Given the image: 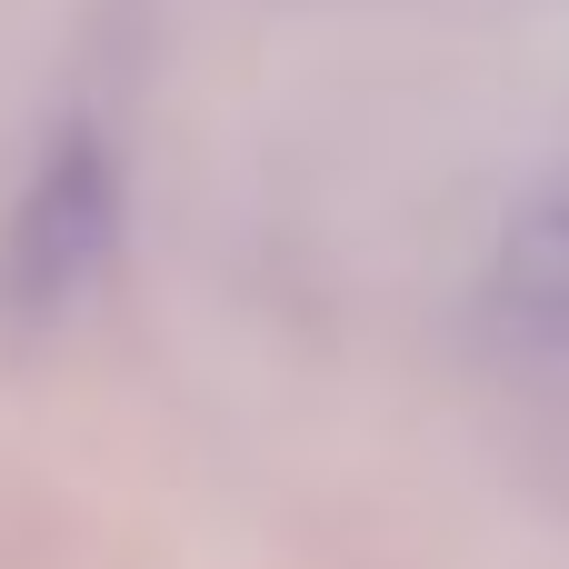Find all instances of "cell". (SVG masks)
<instances>
[{"label": "cell", "mask_w": 569, "mask_h": 569, "mask_svg": "<svg viewBox=\"0 0 569 569\" xmlns=\"http://www.w3.org/2000/svg\"><path fill=\"white\" fill-rule=\"evenodd\" d=\"M500 290H510V310H530V320H569V170L540 180V200L510 220V240H500Z\"/></svg>", "instance_id": "7a4b0ae2"}, {"label": "cell", "mask_w": 569, "mask_h": 569, "mask_svg": "<svg viewBox=\"0 0 569 569\" xmlns=\"http://www.w3.org/2000/svg\"><path fill=\"white\" fill-rule=\"evenodd\" d=\"M120 250V160L90 120H60L0 220V330H50L90 300Z\"/></svg>", "instance_id": "6da1fadb"}]
</instances>
